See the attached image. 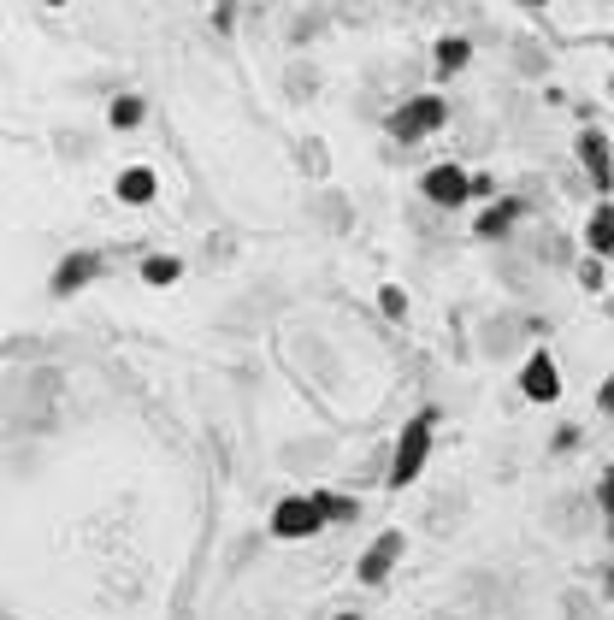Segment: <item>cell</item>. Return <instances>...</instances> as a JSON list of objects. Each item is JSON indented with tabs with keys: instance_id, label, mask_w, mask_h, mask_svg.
I'll list each match as a JSON object with an SVG mask.
<instances>
[{
	"instance_id": "7",
	"label": "cell",
	"mask_w": 614,
	"mask_h": 620,
	"mask_svg": "<svg viewBox=\"0 0 614 620\" xmlns=\"http://www.w3.org/2000/svg\"><path fill=\"white\" fill-rule=\"evenodd\" d=\"M579 160H585V172H591V184H597V189L614 184V160H609L603 130H585V136H579Z\"/></svg>"
},
{
	"instance_id": "22",
	"label": "cell",
	"mask_w": 614,
	"mask_h": 620,
	"mask_svg": "<svg viewBox=\"0 0 614 620\" xmlns=\"http://www.w3.org/2000/svg\"><path fill=\"white\" fill-rule=\"evenodd\" d=\"M609 591H614V573H609Z\"/></svg>"
},
{
	"instance_id": "18",
	"label": "cell",
	"mask_w": 614,
	"mask_h": 620,
	"mask_svg": "<svg viewBox=\"0 0 614 620\" xmlns=\"http://www.w3.org/2000/svg\"><path fill=\"white\" fill-rule=\"evenodd\" d=\"M603 508H609V538H614V467L603 473Z\"/></svg>"
},
{
	"instance_id": "14",
	"label": "cell",
	"mask_w": 614,
	"mask_h": 620,
	"mask_svg": "<svg viewBox=\"0 0 614 620\" xmlns=\"http://www.w3.org/2000/svg\"><path fill=\"white\" fill-rule=\"evenodd\" d=\"M142 113H148V107H142V95H119L107 119H113V130H136V124H142Z\"/></svg>"
},
{
	"instance_id": "9",
	"label": "cell",
	"mask_w": 614,
	"mask_h": 620,
	"mask_svg": "<svg viewBox=\"0 0 614 620\" xmlns=\"http://www.w3.org/2000/svg\"><path fill=\"white\" fill-rule=\"evenodd\" d=\"M113 189H119V201H130V207H148L160 184H154V172H148V166H124Z\"/></svg>"
},
{
	"instance_id": "6",
	"label": "cell",
	"mask_w": 614,
	"mask_h": 620,
	"mask_svg": "<svg viewBox=\"0 0 614 620\" xmlns=\"http://www.w3.org/2000/svg\"><path fill=\"white\" fill-rule=\"evenodd\" d=\"M408 550V538L402 532H384V538H372V550L361 556V585H378L390 567H396V556Z\"/></svg>"
},
{
	"instance_id": "12",
	"label": "cell",
	"mask_w": 614,
	"mask_h": 620,
	"mask_svg": "<svg viewBox=\"0 0 614 620\" xmlns=\"http://www.w3.org/2000/svg\"><path fill=\"white\" fill-rule=\"evenodd\" d=\"M514 219H520V201H496V207H485V213H479V237H502Z\"/></svg>"
},
{
	"instance_id": "1",
	"label": "cell",
	"mask_w": 614,
	"mask_h": 620,
	"mask_svg": "<svg viewBox=\"0 0 614 620\" xmlns=\"http://www.w3.org/2000/svg\"><path fill=\"white\" fill-rule=\"evenodd\" d=\"M431 432H437V408H420V414L408 420L402 443H396V461H390V485H396V491L420 479V467H426V455H431Z\"/></svg>"
},
{
	"instance_id": "20",
	"label": "cell",
	"mask_w": 614,
	"mask_h": 620,
	"mask_svg": "<svg viewBox=\"0 0 614 620\" xmlns=\"http://www.w3.org/2000/svg\"><path fill=\"white\" fill-rule=\"evenodd\" d=\"M337 620H361V615H337Z\"/></svg>"
},
{
	"instance_id": "3",
	"label": "cell",
	"mask_w": 614,
	"mask_h": 620,
	"mask_svg": "<svg viewBox=\"0 0 614 620\" xmlns=\"http://www.w3.org/2000/svg\"><path fill=\"white\" fill-rule=\"evenodd\" d=\"M319 526H325L319 496H284V502L272 508V538H313Z\"/></svg>"
},
{
	"instance_id": "10",
	"label": "cell",
	"mask_w": 614,
	"mask_h": 620,
	"mask_svg": "<svg viewBox=\"0 0 614 620\" xmlns=\"http://www.w3.org/2000/svg\"><path fill=\"white\" fill-rule=\"evenodd\" d=\"M585 248H591V254H614V201L591 207V219H585Z\"/></svg>"
},
{
	"instance_id": "19",
	"label": "cell",
	"mask_w": 614,
	"mask_h": 620,
	"mask_svg": "<svg viewBox=\"0 0 614 620\" xmlns=\"http://www.w3.org/2000/svg\"><path fill=\"white\" fill-rule=\"evenodd\" d=\"M603 414H609V420H614V372H609V378H603Z\"/></svg>"
},
{
	"instance_id": "11",
	"label": "cell",
	"mask_w": 614,
	"mask_h": 620,
	"mask_svg": "<svg viewBox=\"0 0 614 620\" xmlns=\"http://www.w3.org/2000/svg\"><path fill=\"white\" fill-rule=\"evenodd\" d=\"M467 60H473V42H467V36H443V42H437V54H431L437 77H455Z\"/></svg>"
},
{
	"instance_id": "2",
	"label": "cell",
	"mask_w": 614,
	"mask_h": 620,
	"mask_svg": "<svg viewBox=\"0 0 614 620\" xmlns=\"http://www.w3.org/2000/svg\"><path fill=\"white\" fill-rule=\"evenodd\" d=\"M443 119H449L443 95H414V101H402V107L390 113V136H396V142H420L431 130H443Z\"/></svg>"
},
{
	"instance_id": "15",
	"label": "cell",
	"mask_w": 614,
	"mask_h": 620,
	"mask_svg": "<svg viewBox=\"0 0 614 620\" xmlns=\"http://www.w3.org/2000/svg\"><path fill=\"white\" fill-rule=\"evenodd\" d=\"M313 496H319V508H325V520H355V514H361V508H355L349 496H331V491H313Z\"/></svg>"
},
{
	"instance_id": "5",
	"label": "cell",
	"mask_w": 614,
	"mask_h": 620,
	"mask_svg": "<svg viewBox=\"0 0 614 620\" xmlns=\"http://www.w3.org/2000/svg\"><path fill=\"white\" fill-rule=\"evenodd\" d=\"M520 390H526L532 402H555V396H561V372H555V361L544 355V349L526 361V372H520Z\"/></svg>"
},
{
	"instance_id": "21",
	"label": "cell",
	"mask_w": 614,
	"mask_h": 620,
	"mask_svg": "<svg viewBox=\"0 0 614 620\" xmlns=\"http://www.w3.org/2000/svg\"><path fill=\"white\" fill-rule=\"evenodd\" d=\"M526 6H544V0H526Z\"/></svg>"
},
{
	"instance_id": "17",
	"label": "cell",
	"mask_w": 614,
	"mask_h": 620,
	"mask_svg": "<svg viewBox=\"0 0 614 620\" xmlns=\"http://www.w3.org/2000/svg\"><path fill=\"white\" fill-rule=\"evenodd\" d=\"M579 284H585V290H603V266H597V260H585V266H579Z\"/></svg>"
},
{
	"instance_id": "13",
	"label": "cell",
	"mask_w": 614,
	"mask_h": 620,
	"mask_svg": "<svg viewBox=\"0 0 614 620\" xmlns=\"http://www.w3.org/2000/svg\"><path fill=\"white\" fill-rule=\"evenodd\" d=\"M178 272H184V260H172V254H148L142 260V278L160 290V284H178Z\"/></svg>"
},
{
	"instance_id": "8",
	"label": "cell",
	"mask_w": 614,
	"mask_h": 620,
	"mask_svg": "<svg viewBox=\"0 0 614 620\" xmlns=\"http://www.w3.org/2000/svg\"><path fill=\"white\" fill-rule=\"evenodd\" d=\"M95 272H101V260H95V254H65L60 272H54V296H71V290H83Z\"/></svg>"
},
{
	"instance_id": "16",
	"label": "cell",
	"mask_w": 614,
	"mask_h": 620,
	"mask_svg": "<svg viewBox=\"0 0 614 620\" xmlns=\"http://www.w3.org/2000/svg\"><path fill=\"white\" fill-rule=\"evenodd\" d=\"M378 308L390 313V319H402V313H408V296H402L396 284H384V296H378Z\"/></svg>"
},
{
	"instance_id": "4",
	"label": "cell",
	"mask_w": 614,
	"mask_h": 620,
	"mask_svg": "<svg viewBox=\"0 0 614 620\" xmlns=\"http://www.w3.org/2000/svg\"><path fill=\"white\" fill-rule=\"evenodd\" d=\"M420 189H426V201H437V207H461L467 195H473V172H461V166H431L426 178H420Z\"/></svg>"
}]
</instances>
